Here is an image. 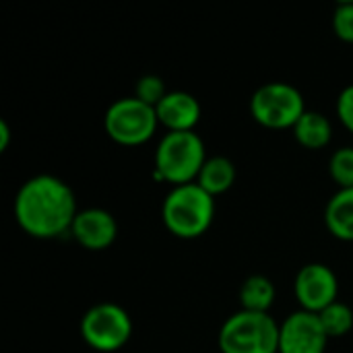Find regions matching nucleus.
Listing matches in <instances>:
<instances>
[{
	"mask_svg": "<svg viewBox=\"0 0 353 353\" xmlns=\"http://www.w3.org/2000/svg\"><path fill=\"white\" fill-rule=\"evenodd\" d=\"M77 201L70 186L50 174L23 182L14 196V219L25 234L37 240H52L72 228Z\"/></svg>",
	"mask_w": 353,
	"mask_h": 353,
	"instance_id": "obj_1",
	"label": "nucleus"
},
{
	"mask_svg": "<svg viewBox=\"0 0 353 353\" xmlns=\"http://www.w3.org/2000/svg\"><path fill=\"white\" fill-rule=\"evenodd\" d=\"M161 217L170 234L182 240L203 236L215 217V199L196 182L174 186L161 207Z\"/></svg>",
	"mask_w": 353,
	"mask_h": 353,
	"instance_id": "obj_2",
	"label": "nucleus"
},
{
	"mask_svg": "<svg viewBox=\"0 0 353 353\" xmlns=\"http://www.w3.org/2000/svg\"><path fill=\"white\" fill-rule=\"evenodd\" d=\"M207 161L205 143L194 132H168L155 151V176L172 186H184L196 182Z\"/></svg>",
	"mask_w": 353,
	"mask_h": 353,
	"instance_id": "obj_3",
	"label": "nucleus"
},
{
	"mask_svg": "<svg viewBox=\"0 0 353 353\" xmlns=\"http://www.w3.org/2000/svg\"><path fill=\"white\" fill-rule=\"evenodd\" d=\"M221 353H279V325L263 312L240 310L219 331Z\"/></svg>",
	"mask_w": 353,
	"mask_h": 353,
	"instance_id": "obj_4",
	"label": "nucleus"
},
{
	"mask_svg": "<svg viewBox=\"0 0 353 353\" xmlns=\"http://www.w3.org/2000/svg\"><path fill=\"white\" fill-rule=\"evenodd\" d=\"M81 337L95 352L114 353L130 341L132 321L122 306L103 302L83 314Z\"/></svg>",
	"mask_w": 353,
	"mask_h": 353,
	"instance_id": "obj_5",
	"label": "nucleus"
},
{
	"mask_svg": "<svg viewBox=\"0 0 353 353\" xmlns=\"http://www.w3.org/2000/svg\"><path fill=\"white\" fill-rule=\"evenodd\" d=\"M304 112V97L290 83H267L250 99V114L265 128H294Z\"/></svg>",
	"mask_w": 353,
	"mask_h": 353,
	"instance_id": "obj_6",
	"label": "nucleus"
},
{
	"mask_svg": "<svg viewBox=\"0 0 353 353\" xmlns=\"http://www.w3.org/2000/svg\"><path fill=\"white\" fill-rule=\"evenodd\" d=\"M103 124L112 141L118 145L134 147L147 143L155 134L159 120L155 108L143 103L137 97H122L108 108Z\"/></svg>",
	"mask_w": 353,
	"mask_h": 353,
	"instance_id": "obj_7",
	"label": "nucleus"
},
{
	"mask_svg": "<svg viewBox=\"0 0 353 353\" xmlns=\"http://www.w3.org/2000/svg\"><path fill=\"white\" fill-rule=\"evenodd\" d=\"M294 292L298 302L302 304V310L319 314L337 302L339 281L327 265L310 263L298 271L294 281Z\"/></svg>",
	"mask_w": 353,
	"mask_h": 353,
	"instance_id": "obj_8",
	"label": "nucleus"
},
{
	"mask_svg": "<svg viewBox=\"0 0 353 353\" xmlns=\"http://www.w3.org/2000/svg\"><path fill=\"white\" fill-rule=\"evenodd\" d=\"M329 335L319 314L298 310L279 325V353H325Z\"/></svg>",
	"mask_w": 353,
	"mask_h": 353,
	"instance_id": "obj_9",
	"label": "nucleus"
},
{
	"mask_svg": "<svg viewBox=\"0 0 353 353\" xmlns=\"http://www.w3.org/2000/svg\"><path fill=\"white\" fill-rule=\"evenodd\" d=\"M70 234L83 248L97 252V250L110 248L116 242L118 223L112 213H108L105 209L93 207V209H85L77 213Z\"/></svg>",
	"mask_w": 353,
	"mask_h": 353,
	"instance_id": "obj_10",
	"label": "nucleus"
},
{
	"mask_svg": "<svg viewBox=\"0 0 353 353\" xmlns=\"http://www.w3.org/2000/svg\"><path fill=\"white\" fill-rule=\"evenodd\" d=\"M157 120L168 132H188L201 120V103L186 91H170L155 108Z\"/></svg>",
	"mask_w": 353,
	"mask_h": 353,
	"instance_id": "obj_11",
	"label": "nucleus"
},
{
	"mask_svg": "<svg viewBox=\"0 0 353 353\" xmlns=\"http://www.w3.org/2000/svg\"><path fill=\"white\" fill-rule=\"evenodd\" d=\"M327 230L343 240L353 242V188H339L325 209Z\"/></svg>",
	"mask_w": 353,
	"mask_h": 353,
	"instance_id": "obj_12",
	"label": "nucleus"
},
{
	"mask_svg": "<svg viewBox=\"0 0 353 353\" xmlns=\"http://www.w3.org/2000/svg\"><path fill=\"white\" fill-rule=\"evenodd\" d=\"M236 182V165L232 159L223 157V155H217V157H207L199 178H196V184L209 192L213 199L217 194H223L228 192Z\"/></svg>",
	"mask_w": 353,
	"mask_h": 353,
	"instance_id": "obj_13",
	"label": "nucleus"
},
{
	"mask_svg": "<svg viewBox=\"0 0 353 353\" xmlns=\"http://www.w3.org/2000/svg\"><path fill=\"white\" fill-rule=\"evenodd\" d=\"M296 141L306 147V149H323L331 143L333 137V126L329 122V118L321 112H304V116L298 120V124L292 128Z\"/></svg>",
	"mask_w": 353,
	"mask_h": 353,
	"instance_id": "obj_14",
	"label": "nucleus"
},
{
	"mask_svg": "<svg viewBox=\"0 0 353 353\" xmlns=\"http://www.w3.org/2000/svg\"><path fill=\"white\" fill-rule=\"evenodd\" d=\"M275 302V285L265 275H252L242 283L240 304L242 310L269 314V308Z\"/></svg>",
	"mask_w": 353,
	"mask_h": 353,
	"instance_id": "obj_15",
	"label": "nucleus"
},
{
	"mask_svg": "<svg viewBox=\"0 0 353 353\" xmlns=\"http://www.w3.org/2000/svg\"><path fill=\"white\" fill-rule=\"evenodd\" d=\"M319 319L323 323L325 333L329 335V339H337L347 335L353 329V312L352 308L343 302H335L329 308H325L323 312H319Z\"/></svg>",
	"mask_w": 353,
	"mask_h": 353,
	"instance_id": "obj_16",
	"label": "nucleus"
},
{
	"mask_svg": "<svg viewBox=\"0 0 353 353\" xmlns=\"http://www.w3.org/2000/svg\"><path fill=\"white\" fill-rule=\"evenodd\" d=\"M329 174L339 188H353V147H341L331 155Z\"/></svg>",
	"mask_w": 353,
	"mask_h": 353,
	"instance_id": "obj_17",
	"label": "nucleus"
},
{
	"mask_svg": "<svg viewBox=\"0 0 353 353\" xmlns=\"http://www.w3.org/2000/svg\"><path fill=\"white\" fill-rule=\"evenodd\" d=\"M168 93L170 91L165 89L163 79L157 77V74H145V77H141L139 83H137V89H134V97L141 99L143 103L151 105V108H157Z\"/></svg>",
	"mask_w": 353,
	"mask_h": 353,
	"instance_id": "obj_18",
	"label": "nucleus"
},
{
	"mask_svg": "<svg viewBox=\"0 0 353 353\" xmlns=\"http://www.w3.org/2000/svg\"><path fill=\"white\" fill-rule=\"evenodd\" d=\"M333 29L339 39L353 43V2L337 4L333 12Z\"/></svg>",
	"mask_w": 353,
	"mask_h": 353,
	"instance_id": "obj_19",
	"label": "nucleus"
},
{
	"mask_svg": "<svg viewBox=\"0 0 353 353\" xmlns=\"http://www.w3.org/2000/svg\"><path fill=\"white\" fill-rule=\"evenodd\" d=\"M337 116H339L341 124L350 132H353V85L345 87L339 93V99H337Z\"/></svg>",
	"mask_w": 353,
	"mask_h": 353,
	"instance_id": "obj_20",
	"label": "nucleus"
},
{
	"mask_svg": "<svg viewBox=\"0 0 353 353\" xmlns=\"http://www.w3.org/2000/svg\"><path fill=\"white\" fill-rule=\"evenodd\" d=\"M8 145H10V128H8L6 120L0 118V153H4Z\"/></svg>",
	"mask_w": 353,
	"mask_h": 353,
	"instance_id": "obj_21",
	"label": "nucleus"
}]
</instances>
